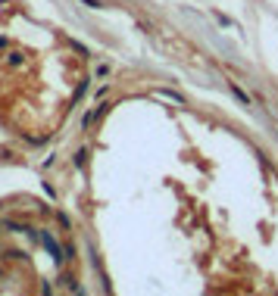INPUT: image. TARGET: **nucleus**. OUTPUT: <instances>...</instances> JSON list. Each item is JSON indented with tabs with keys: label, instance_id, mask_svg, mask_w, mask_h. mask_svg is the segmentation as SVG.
Masks as SVG:
<instances>
[{
	"label": "nucleus",
	"instance_id": "nucleus-1",
	"mask_svg": "<svg viewBox=\"0 0 278 296\" xmlns=\"http://www.w3.org/2000/svg\"><path fill=\"white\" fill-rule=\"evenodd\" d=\"M41 240H44V246H47V250H50V256L56 259V262H63V250H60V243H56V240H53V237H50L47 231L41 234Z\"/></svg>",
	"mask_w": 278,
	"mask_h": 296
},
{
	"label": "nucleus",
	"instance_id": "nucleus-2",
	"mask_svg": "<svg viewBox=\"0 0 278 296\" xmlns=\"http://www.w3.org/2000/svg\"><path fill=\"white\" fill-rule=\"evenodd\" d=\"M231 94H235V97H238L241 103H244V106H250V97H247V94H244V91H241L238 85H231Z\"/></svg>",
	"mask_w": 278,
	"mask_h": 296
},
{
	"label": "nucleus",
	"instance_id": "nucleus-3",
	"mask_svg": "<svg viewBox=\"0 0 278 296\" xmlns=\"http://www.w3.org/2000/svg\"><path fill=\"white\" fill-rule=\"evenodd\" d=\"M85 3H88V6H100V0H85Z\"/></svg>",
	"mask_w": 278,
	"mask_h": 296
},
{
	"label": "nucleus",
	"instance_id": "nucleus-4",
	"mask_svg": "<svg viewBox=\"0 0 278 296\" xmlns=\"http://www.w3.org/2000/svg\"><path fill=\"white\" fill-rule=\"evenodd\" d=\"M0 278H3V271H0Z\"/></svg>",
	"mask_w": 278,
	"mask_h": 296
}]
</instances>
